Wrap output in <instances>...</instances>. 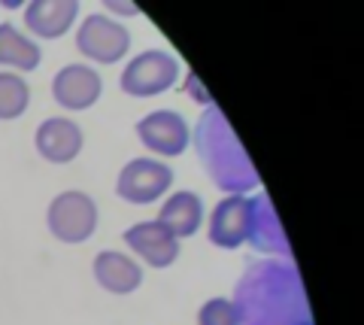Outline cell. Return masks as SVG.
<instances>
[{
  "label": "cell",
  "instance_id": "cell-1",
  "mask_svg": "<svg viewBox=\"0 0 364 325\" xmlns=\"http://www.w3.org/2000/svg\"><path fill=\"white\" fill-rule=\"evenodd\" d=\"M231 304L240 325H313L294 259L249 265L234 289Z\"/></svg>",
  "mask_w": 364,
  "mask_h": 325
},
{
  "label": "cell",
  "instance_id": "cell-2",
  "mask_svg": "<svg viewBox=\"0 0 364 325\" xmlns=\"http://www.w3.org/2000/svg\"><path fill=\"white\" fill-rule=\"evenodd\" d=\"M195 152L203 171L225 195H246L258 188V171L249 161L243 143L237 140L231 122L219 107H207V113L195 125Z\"/></svg>",
  "mask_w": 364,
  "mask_h": 325
},
{
  "label": "cell",
  "instance_id": "cell-3",
  "mask_svg": "<svg viewBox=\"0 0 364 325\" xmlns=\"http://www.w3.org/2000/svg\"><path fill=\"white\" fill-rule=\"evenodd\" d=\"M97 204L85 192H61L52 198L49 210H46V225H49L52 238L61 243H85L91 234L97 231Z\"/></svg>",
  "mask_w": 364,
  "mask_h": 325
},
{
  "label": "cell",
  "instance_id": "cell-4",
  "mask_svg": "<svg viewBox=\"0 0 364 325\" xmlns=\"http://www.w3.org/2000/svg\"><path fill=\"white\" fill-rule=\"evenodd\" d=\"M179 80V61L164 49H146L122 70V92L131 97H155L173 88Z\"/></svg>",
  "mask_w": 364,
  "mask_h": 325
},
{
  "label": "cell",
  "instance_id": "cell-5",
  "mask_svg": "<svg viewBox=\"0 0 364 325\" xmlns=\"http://www.w3.org/2000/svg\"><path fill=\"white\" fill-rule=\"evenodd\" d=\"M173 186V171L158 159H134L119 171L116 195L128 204H155Z\"/></svg>",
  "mask_w": 364,
  "mask_h": 325
},
{
  "label": "cell",
  "instance_id": "cell-6",
  "mask_svg": "<svg viewBox=\"0 0 364 325\" xmlns=\"http://www.w3.org/2000/svg\"><path fill=\"white\" fill-rule=\"evenodd\" d=\"M76 49L97 64H116L131 49V31L109 16H88L76 31Z\"/></svg>",
  "mask_w": 364,
  "mask_h": 325
},
{
  "label": "cell",
  "instance_id": "cell-7",
  "mask_svg": "<svg viewBox=\"0 0 364 325\" xmlns=\"http://www.w3.org/2000/svg\"><path fill=\"white\" fill-rule=\"evenodd\" d=\"M136 137L149 152L176 159L191 146V128L176 110H155L136 122Z\"/></svg>",
  "mask_w": 364,
  "mask_h": 325
},
{
  "label": "cell",
  "instance_id": "cell-8",
  "mask_svg": "<svg viewBox=\"0 0 364 325\" xmlns=\"http://www.w3.org/2000/svg\"><path fill=\"white\" fill-rule=\"evenodd\" d=\"M246 243H252L258 252L264 255H279V259L291 262V243L286 231L279 225V216L273 210V201L267 195H252L249 198V231Z\"/></svg>",
  "mask_w": 364,
  "mask_h": 325
},
{
  "label": "cell",
  "instance_id": "cell-9",
  "mask_svg": "<svg viewBox=\"0 0 364 325\" xmlns=\"http://www.w3.org/2000/svg\"><path fill=\"white\" fill-rule=\"evenodd\" d=\"M100 92H104V80H100V73L88 64H67L52 80V97L58 100L64 110L95 107Z\"/></svg>",
  "mask_w": 364,
  "mask_h": 325
},
{
  "label": "cell",
  "instance_id": "cell-10",
  "mask_svg": "<svg viewBox=\"0 0 364 325\" xmlns=\"http://www.w3.org/2000/svg\"><path fill=\"white\" fill-rule=\"evenodd\" d=\"M124 243L134 255L149 265V267H170L179 259V240L170 234L161 222L152 219V222H136L124 231Z\"/></svg>",
  "mask_w": 364,
  "mask_h": 325
},
{
  "label": "cell",
  "instance_id": "cell-11",
  "mask_svg": "<svg viewBox=\"0 0 364 325\" xmlns=\"http://www.w3.org/2000/svg\"><path fill=\"white\" fill-rule=\"evenodd\" d=\"M249 231V195H228L210 213V243L219 250H237Z\"/></svg>",
  "mask_w": 364,
  "mask_h": 325
},
{
  "label": "cell",
  "instance_id": "cell-12",
  "mask_svg": "<svg viewBox=\"0 0 364 325\" xmlns=\"http://www.w3.org/2000/svg\"><path fill=\"white\" fill-rule=\"evenodd\" d=\"M82 143H85L82 128L70 119H61V116L40 122L37 134H33V146H37V152L52 164L73 161L76 155L82 152Z\"/></svg>",
  "mask_w": 364,
  "mask_h": 325
},
{
  "label": "cell",
  "instance_id": "cell-13",
  "mask_svg": "<svg viewBox=\"0 0 364 325\" xmlns=\"http://www.w3.org/2000/svg\"><path fill=\"white\" fill-rule=\"evenodd\" d=\"M79 0H31L25 6V28L43 40H58L73 28Z\"/></svg>",
  "mask_w": 364,
  "mask_h": 325
},
{
  "label": "cell",
  "instance_id": "cell-14",
  "mask_svg": "<svg viewBox=\"0 0 364 325\" xmlns=\"http://www.w3.org/2000/svg\"><path fill=\"white\" fill-rule=\"evenodd\" d=\"M91 271H95L97 286H104L109 295H131L143 283V267L131 255L116 252V250L100 252L95 265H91Z\"/></svg>",
  "mask_w": 364,
  "mask_h": 325
},
{
  "label": "cell",
  "instance_id": "cell-15",
  "mask_svg": "<svg viewBox=\"0 0 364 325\" xmlns=\"http://www.w3.org/2000/svg\"><path fill=\"white\" fill-rule=\"evenodd\" d=\"M158 222H161V225L170 234H173L176 240L198 234V228L203 225V201H200V195H195V192H176V195H170L164 204H161Z\"/></svg>",
  "mask_w": 364,
  "mask_h": 325
},
{
  "label": "cell",
  "instance_id": "cell-16",
  "mask_svg": "<svg viewBox=\"0 0 364 325\" xmlns=\"http://www.w3.org/2000/svg\"><path fill=\"white\" fill-rule=\"evenodd\" d=\"M0 67H13V70L25 73L40 67V46L9 21L0 25Z\"/></svg>",
  "mask_w": 364,
  "mask_h": 325
},
{
  "label": "cell",
  "instance_id": "cell-17",
  "mask_svg": "<svg viewBox=\"0 0 364 325\" xmlns=\"http://www.w3.org/2000/svg\"><path fill=\"white\" fill-rule=\"evenodd\" d=\"M31 107V85L18 73H0V122L25 116Z\"/></svg>",
  "mask_w": 364,
  "mask_h": 325
},
{
  "label": "cell",
  "instance_id": "cell-18",
  "mask_svg": "<svg viewBox=\"0 0 364 325\" xmlns=\"http://www.w3.org/2000/svg\"><path fill=\"white\" fill-rule=\"evenodd\" d=\"M198 325H240L231 298H210L198 310Z\"/></svg>",
  "mask_w": 364,
  "mask_h": 325
},
{
  "label": "cell",
  "instance_id": "cell-19",
  "mask_svg": "<svg viewBox=\"0 0 364 325\" xmlns=\"http://www.w3.org/2000/svg\"><path fill=\"white\" fill-rule=\"evenodd\" d=\"M186 92H188V95H195V100H198V104H203V107H213L210 95L203 92V85H200V80H198L195 73H188V76H186Z\"/></svg>",
  "mask_w": 364,
  "mask_h": 325
},
{
  "label": "cell",
  "instance_id": "cell-20",
  "mask_svg": "<svg viewBox=\"0 0 364 325\" xmlns=\"http://www.w3.org/2000/svg\"><path fill=\"white\" fill-rule=\"evenodd\" d=\"M107 9H112V13H124V16H136V6L119 4V0H107Z\"/></svg>",
  "mask_w": 364,
  "mask_h": 325
}]
</instances>
